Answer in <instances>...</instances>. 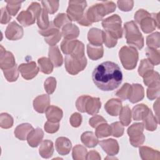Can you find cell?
I'll return each instance as SVG.
<instances>
[{
	"instance_id": "cell-1",
	"label": "cell",
	"mask_w": 160,
	"mask_h": 160,
	"mask_svg": "<svg viewBox=\"0 0 160 160\" xmlns=\"http://www.w3.org/2000/svg\"><path fill=\"white\" fill-rule=\"evenodd\" d=\"M92 79L99 89L111 91L116 89L122 82V73L117 64L111 61H105L94 69Z\"/></svg>"
},
{
	"instance_id": "cell-2",
	"label": "cell",
	"mask_w": 160,
	"mask_h": 160,
	"mask_svg": "<svg viewBox=\"0 0 160 160\" xmlns=\"http://www.w3.org/2000/svg\"><path fill=\"white\" fill-rule=\"evenodd\" d=\"M116 8V5L114 2L102 1L89 7L84 13L88 21L92 24L102 20L106 15L113 12Z\"/></svg>"
},
{
	"instance_id": "cell-3",
	"label": "cell",
	"mask_w": 160,
	"mask_h": 160,
	"mask_svg": "<svg viewBox=\"0 0 160 160\" xmlns=\"http://www.w3.org/2000/svg\"><path fill=\"white\" fill-rule=\"evenodd\" d=\"M124 32L128 44L139 50L144 47V38L134 21L124 23Z\"/></svg>"
},
{
	"instance_id": "cell-4",
	"label": "cell",
	"mask_w": 160,
	"mask_h": 160,
	"mask_svg": "<svg viewBox=\"0 0 160 160\" xmlns=\"http://www.w3.org/2000/svg\"><path fill=\"white\" fill-rule=\"evenodd\" d=\"M119 58L123 68L127 70L134 69L137 65L139 53L138 50L132 46H122L119 51Z\"/></svg>"
},
{
	"instance_id": "cell-5",
	"label": "cell",
	"mask_w": 160,
	"mask_h": 160,
	"mask_svg": "<svg viewBox=\"0 0 160 160\" xmlns=\"http://www.w3.org/2000/svg\"><path fill=\"white\" fill-rule=\"evenodd\" d=\"M41 9L42 8L39 3L38 2H32L29 6L27 10L20 12L16 19L24 27L31 26L35 22Z\"/></svg>"
},
{
	"instance_id": "cell-6",
	"label": "cell",
	"mask_w": 160,
	"mask_h": 160,
	"mask_svg": "<svg viewBox=\"0 0 160 160\" xmlns=\"http://www.w3.org/2000/svg\"><path fill=\"white\" fill-rule=\"evenodd\" d=\"M121 23L122 21L120 16L118 14H114L103 19L101 24L106 32L118 39L122 36L123 30Z\"/></svg>"
},
{
	"instance_id": "cell-7",
	"label": "cell",
	"mask_w": 160,
	"mask_h": 160,
	"mask_svg": "<svg viewBox=\"0 0 160 160\" xmlns=\"http://www.w3.org/2000/svg\"><path fill=\"white\" fill-rule=\"evenodd\" d=\"M87 65L86 57L76 58L66 55L64 59V66L66 71L71 75H76L83 71Z\"/></svg>"
},
{
	"instance_id": "cell-8",
	"label": "cell",
	"mask_w": 160,
	"mask_h": 160,
	"mask_svg": "<svg viewBox=\"0 0 160 160\" xmlns=\"http://www.w3.org/2000/svg\"><path fill=\"white\" fill-rule=\"evenodd\" d=\"M66 10V14L71 21H78L84 14V11L87 6L86 1H69Z\"/></svg>"
},
{
	"instance_id": "cell-9",
	"label": "cell",
	"mask_w": 160,
	"mask_h": 160,
	"mask_svg": "<svg viewBox=\"0 0 160 160\" xmlns=\"http://www.w3.org/2000/svg\"><path fill=\"white\" fill-rule=\"evenodd\" d=\"M18 70L24 79L31 80L38 74L39 68L34 61H30L19 65Z\"/></svg>"
},
{
	"instance_id": "cell-10",
	"label": "cell",
	"mask_w": 160,
	"mask_h": 160,
	"mask_svg": "<svg viewBox=\"0 0 160 160\" xmlns=\"http://www.w3.org/2000/svg\"><path fill=\"white\" fill-rule=\"evenodd\" d=\"M24 31L22 28L16 21L11 22L5 31L6 38L11 41H16L22 38Z\"/></svg>"
},
{
	"instance_id": "cell-11",
	"label": "cell",
	"mask_w": 160,
	"mask_h": 160,
	"mask_svg": "<svg viewBox=\"0 0 160 160\" xmlns=\"http://www.w3.org/2000/svg\"><path fill=\"white\" fill-rule=\"evenodd\" d=\"M16 65L15 58L12 53L6 51L4 47L0 46V68L3 70L12 68Z\"/></svg>"
},
{
	"instance_id": "cell-12",
	"label": "cell",
	"mask_w": 160,
	"mask_h": 160,
	"mask_svg": "<svg viewBox=\"0 0 160 160\" xmlns=\"http://www.w3.org/2000/svg\"><path fill=\"white\" fill-rule=\"evenodd\" d=\"M100 146L109 156H114L119 152V146L118 141L114 139H104L99 142Z\"/></svg>"
},
{
	"instance_id": "cell-13",
	"label": "cell",
	"mask_w": 160,
	"mask_h": 160,
	"mask_svg": "<svg viewBox=\"0 0 160 160\" xmlns=\"http://www.w3.org/2000/svg\"><path fill=\"white\" fill-rule=\"evenodd\" d=\"M50 98L48 94L37 96L33 101V108L39 113H44L50 106Z\"/></svg>"
},
{
	"instance_id": "cell-14",
	"label": "cell",
	"mask_w": 160,
	"mask_h": 160,
	"mask_svg": "<svg viewBox=\"0 0 160 160\" xmlns=\"http://www.w3.org/2000/svg\"><path fill=\"white\" fill-rule=\"evenodd\" d=\"M55 148L60 155L65 156L69 153L72 148V144L68 138L66 137H59L56 140Z\"/></svg>"
},
{
	"instance_id": "cell-15",
	"label": "cell",
	"mask_w": 160,
	"mask_h": 160,
	"mask_svg": "<svg viewBox=\"0 0 160 160\" xmlns=\"http://www.w3.org/2000/svg\"><path fill=\"white\" fill-rule=\"evenodd\" d=\"M122 102L120 99L112 98L109 99L104 105L106 111L112 116H117L122 109Z\"/></svg>"
},
{
	"instance_id": "cell-16",
	"label": "cell",
	"mask_w": 160,
	"mask_h": 160,
	"mask_svg": "<svg viewBox=\"0 0 160 160\" xmlns=\"http://www.w3.org/2000/svg\"><path fill=\"white\" fill-rule=\"evenodd\" d=\"M103 35L104 31L99 29L96 28L90 29L88 32V39L89 44L97 46H102Z\"/></svg>"
},
{
	"instance_id": "cell-17",
	"label": "cell",
	"mask_w": 160,
	"mask_h": 160,
	"mask_svg": "<svg viewBox=\"0 0 160 160\" xmlns=\"http://www.w3.org/2000/svg\"><path fill=\"white\" fill-rule=\"evenodd\" d=\"M44 137L43 131L39 128H37L33 129L27 138V141L28 144L32 148L37 147L42 141Z\"/></svg>"
},
{
	"instance_id": "cell-18",
	"label": "cell",
	"mask_w": 160,
	"mask_h": 160,
	"mask_svg": "<svg viewBox=\"0 0 160 160\" xmlns=\"http://www.w3.org/2000/svg\"><path fill=\"white\" fill-rule=\"evenodd\" d=\"M144 97V90L142 86L139 84H131V90L128 98L129 101L131 103H136L141 101Z\"/></svg>"
},
{
	"instance_id": "cell-19",
	"label": "cell",
	"mask_w": 160,
	"mask_h": 160,
	"mask_svg": "<svg viewBox=\"0 0 160 160\" xmlns=\"http://www.w3.org/2000/svg\"><path fill=\"white\" fill-rule=\"evenodd\" d=\"M61 34L65 39H75L79 36V29L76 25L69 22L62 28Z\"/></svg>"
},
{
	"instance_id": "cell-20",
	"label": "cell",
	"mask_w": 160,
	"mask_h": 160,
	"mask_svg": "<svg viewBox=\"0 0 160 160\" xmlns=\"http://www.w3.org/2000/svg\"><path fill=\"white\" fill-rule=\"evenodd\" d=\"M45 112L48 121L54 122H59L63 116L62 110L56 106H49Z\"/></svg>"
},
{
	"instance_id": "cell-21",
	"label": "cell",
	"mask_w": 160,
	"mask_h": 160,
	"mask_svg": "<svg viewBox=\"0 0 160 160\" xmlns=\"http://www.w3.org/2000/svg\"><path fill=\"white\" fill-rule=\"evenodd\" d=\"M140 157L143 160H159V151L148 146H141L139 149Z\"/></svg>"
},
{
	"instance_id": "cell-22",
	"label": "cell",
	"mask_w": 160,
	"mask_h": 160,
	"mask_svg": "<svg viewBox=\"0 0 160 160\" xmlns=\"http://www.w3.org/2000/svg\"><path fill=\"white\" fill-rule=\"evenodd\" d=\"M33 129L32 125L29 123L21 124L15 128L14 131V136L19 140H26L28 136Z\"/></svg>"
},
{
	"instance_id": "cell-23",
	"label": "cell",
	"mask_w": 160,
	"mask_h": 160,
	"mask_svg": "<svg viewBox=\"0 0 160 160\" xmlns=\"http://www.w3.org/2000/svg\"><path fill=\"white\" fill-rule=\"evenodd\" d=\"M49 59L55 67H59L63 63V58L61 54L60 50L57 46L49 48L48 52Z\"/></svg>"
},
{
	"instance_id": "cell-24",
	"label": "cell",
	"mask_w": 160,
	"mask_h": 160,
	"mask_svg": "<svg viewBox=\"0 0 160 160\" xmlns=\"http://www.w3.org/2000/svg\"><path fill=\"white\" fill-rule=\"evenodd\" d=\"M101 107V102L100 99L90 96L86 104V112L90 115H95L99 111Z\"/></svg>"
},
{
	"instance_id": "cell-25",
	"label": "cell",
	"mask_w": 160,
	"mask_h": 160,
	"mask_svg": "<svg viewBox=\"0 0 160 160\" xmlns=\"http://www.w3.org/2000/svg\"><path fill=\"white\" fill-rule=\"evenodd\" d=\"M54 152L53 142L49 140L45 139L42 141L39 148V153L40 156L45 159L51 158Z\"/></svg>"
},
{
	"instance_id": "cell-26",
	"label": "cell",
	"mask_w": 160,
	"mask_h": 160,
	"mask_svg": "<svg viewBox=\"0 0 160 160\" xmlns=\"http://www.w3.org/2000/svg\"><path fill=\"white\" fill-rule=\"evenodd\" d=\"M139 24H140L141 30L146 34H148L152 32L154 30H155L156 27L159 29L156 22L152 17L151 14L149 16L143 18L140 21Z\"/></svg>"
},
{
	"instance_id": "cell-27",
	"label": "cell",
	"mask_w": 160,
	"mask_h": 160,
	"mask_svg": "<svg viewBox=\"0 0 160 160\" xmlns=\"http://www.w3.org/2000/svg\"><path fill=\"white\" fill-rule=\"evenodd\" d=\"M143 124L145 129L149 131H154L156 129L159 121L156 116H154L151 109L149 110L148 114L142 119Z\"/></svg>"
},
{
	"instance_id": "cell-28",
	"label": "cell",
	"mask_w": 160,
	"mask_h": 160,
	"mask_svg": "<svg viewBox=\"0 0 160 160\" xmlns=\"http://www.w3.org/2000/svg\"><path fill=\"white\" fill-rule=\"evenodd\" d=\"M81 142L88 148H94L99 143L98 139L96 134L92 131L84 132L81 136Z\"/></svg>"
},
{
	"instance_id": "cell-29",
	"label": "cell",
	"mask_w": 160,
	"mask_h": 160,
	"mask_svg": "<svg viewBox=\"0 0 160 160\" xmlns=\"http://www.w3.org/2000/svg\"><path fill=\"white\" fill-rule=\"evenodd\" d=\"M150 109L144 104H137L133 107L132 110V116L134 121H140L146 116Z\"/></svg>"
},
{
	"instance_id": "cell-30",
	"label": "cell",
	"mask_w": 160,
	"mask_h": 160,
	"mask_svg": "<svg viewBox=\"0 0 160 160\" xmlns=\"http://www.w3.org/2000/svg\"><path fill=\"white\" fill-rule=\"evenodd\" d=\"M87 54L88 57L94 61L101 59L104 54L102 46H93L89 43L87 44Z\"/></svg>"
},
{
	"instance_id": "cell-31",
	"label": "cell",
	"mask_w": 160,
	"mask_h": 160,
	"mask_svg": "<svg viewBox=\"0 0 160 160\" xmlns=\"http://www.w3.org/2000/svg\"><path fill=\"white\" fill-rule=\"evenodd\" d=\"M39 71L42 73L49 74L53 71L54 65L51 60L46 57H42L38 60Z\"/></svg>"
},
{
	"instance_id": "cell-32",
	"label": "cell",
	"mask_w": 160,
	"mask_h": 160,
	"mask_svg": "<svg viewBox=\"0 0 160 160\" xmlns=\"http://www.w3.org/2000/svg\"><path fill=\"white\" fill-rule=\"evenodd\" d=\"M146 55L148 60L154 66H157L160 62V52L157 49L147 48L146 49Z\"/></svg>"
},
{
	"instance_id": "cell-33",
	"label": "cell",
	"mask_w": 160,
	"mask_h": 160,
	"mask_svg": "<svg viewBox=\"0 0 160 160\" xmlns=\"http://www.w3.org/2000/svg\"><path fill=\"white\" fill-rule=\"evenodd\" d=\"M144 129V127L142 122L134 123L128 128L127 132L129 136V138H136L143 134Z\"/></svg>"
},
{
	"instance_id": "cell-34",
	"label": "cell",
	"mask_w": 160,
	"mask_h": 160,
	"mask_svg": "<svg viewBox=\"0 0 160 160\" xmlns=\"http://www.w3.org/2000/svg\"><path fill=\"white\" fill-rule=\"evenodd\" d=\"M48 12L42 8L41 12L37 17V24L39 29L44 30L48 28L49 26L50 22L49 20Z\"/></svg>"
},
{
	"instance_id": "cell-35",
	"label": "cell",
	"mask_w": 160,
	"mask_h": 160,
	"mask_svg": "<svg viewBox=\"0 0 160 160\" xmlns=\"http://www.w3.org/2000/svg\"><path fill=\"white\" fill-rule=\"evenodd\" d=\"M120 122L123 126H128L131 122V111L128 106H125L122 108V109L119 113Z\"/></svg>"
},
{
	"instance_id": "cell-36",
	"label": "cell",
	"mask_w": 160,
	"mask_h": 160,
	"mask_svg": "<svg viewBox=\"0 0 160 160\" xmlns=\"http://www.w3.org/2000/svg\"><path fill=\"white\" fill-rule=\"evenodd\" d=\"M87 154H88V151L86 148L81 144L76 145L72 149V156L73 159L74 160L86 159Z\"/></svg>"
},
{
	"instance_id": "cell-37",
	"label": "cell",
	"mask_w": 160,
	"mask_h": 160,
	"mask_svg": "<svg viewBox=\"0 0 160 160\" xmlns=\"http://www.w3.org/2000/svg\"><path fill=\"white\" fill-rule=\"evenodd\" d=\"M78 40L76 39H64L61 43V49L66 55H69L74 49Z\"/></svg>"
},
{
	"instance_id": "cell-38",
	"label": "cell",
	"mask_w": 160,
	"mask_h": 160,
	"mask_svg": "<svg viewBox=\"0 0 160 160\" xmlns=\"http://www.w3.org/2000/svg\"><path fill=\"white\" fill-rule=\"evenodd\" d=\"M95 134L98 138H102L111 135V126L107 122L102 123L96 128Z\"/></svg>"
},
{
	"instance_id": "cell-39",
	"label": "cell",
	"mask_w": 160,
	"mask_h": 160,
	"mask_svg": "<svg viewBox=\"0 0 160 160\" xmlns=\"http://www.w3.org/2000/svg\"><path fill=\"white\" fill-rule=\"evenodd\" d=\"M152 71H154V66L147 59H143L141 61L138 68V74L139 76L144 77Z\"/></svg>"
},
{
	"instance_id": "cell-40",
	"label": "cell",
	"mask_w": 160,
	"mask_h": 160,
	"mask_svg": "<svg viewBox=\"0 0 160 160\" xmlns=\"http://www.w3.org/2000/svg\"><path fill=\"white\" fill-rule=\"evenodd\" d=\"M143 78V82L148 87L159 82V74L157 71H152L145 75Z\"/></svg>"
},
{
	"instance_id": "cell-41",
	"label": "cell",
	"mask_w": 160,
	"mask_h": 160,
	"mask_svg": "<svg viewBox=\"0 0 160 160\" xmlns=\"http://www.w3.org/2000/svg\"><path fill=\"white\" fill-rule=\"evenodd\" d=\"M146 44L148 48L158 49L160 46V34L159 32H155L146 38Z\"/></svg>"
},
{
	"instance_id": "cell-42",
	"label": "cell",
	"mask_w": 160,
	"mask_h": 160,
	"mask_svg": "<svg viewBox=\"0 0 160 160\" xmlns=\"http://www.w3.org/2000/svg\"><path fill=\"white\" fill-rule=\"evenodd\" d=\"M71 20L65 13H59L53 20V24L58 29H62L67 24L71 22Z\"/></svg>"
},
{
	"instance_id": "cell-43",
	"label": "cell",
	"mask_w": 160,
	"mask_h": 160,
	"mask_svg": "<svg viewBox=\"0 0 160 160\" xmlns=\"http://www.w3.org/2000/svg\"><path fill=\"white\" fill-rule=\"evenodd\" d=\"M6 9L11 16H15L21 7L22 1H6Z\"/></svg>"
},
{
	"instance_id": "cell-44",
	"label": "cell",
	"mask_w": 160,
	"mask_h": 160,
	"mask_svg": "<svg viewBox=\"0 0 160 160\" xmlns=\"http://www.w3.org/2000/svg\"><path fill=\"white\" fill-rule=\"evenodd\" d=\"M41 4L43 8L48 12V13L53 14L59 8V1H42Z\"/></svg>"
},
{
	"instance_id": "cell-45",
	"label": "cell",
	"mask_w": 160,
	"mask_h": 160,
	"mask_svg": "<svg viewBox=\"0 0 160 160\" xmlns=\"http://www.w3.org/2000/svg\"><path fill=\"white\" fill-rule=\"evenodd\" d=\"M2 71L5 78L9 82H14L19 77V70L16 64L12 68L3 70Z\"/></svg>"
},
{
	"instance_id": "cell-46",
	"label": "cell",
	"mask_w": 160,
	"mask_h": 160,
	"mask_svg": "<svg viewBox=\"0 0 160 160\" xmlns=\"http://www.w3.org/2000/svg\"><path fill=\"white\" fill-rule=\"evenodd\" d=\"M14 120L12 117L6 113L2 112L0 115V126L3 129H9L13 126Z\"/></svg>"
},
{
	"instance_id": "cell-47",
	"label": "cell",
	"mask_w": 160,
	"mask_h": 160,
	"mask_svg": "<svg viewBox=\"0 0 160 160\" xmlns=\"http://www.w3.org/2000/svg\"><path fill=\"white\" fill-rule=\"evenodd\" d=\"M131 90V84L125 83L116 92V96L122 100H126L129 98Z\"/></svg>"
},
{
	"instance_id": "cell-48",
	"label": "cell",
	"mask_w": 160,
	"mask_h": 160,
	"mask_svg": "<svg viewBox=\"0 0 160 160\" xmlns=\"http://www.w3.org/2000/svg\"><path fill=\"white\" fill-rule=\"evenodd\" d=\"M160 93V83H158L148 88L146 91L147 97L149 100H154L159 97Z\"/></svg>"
},
{
	"instance_id": "cell-49",
	"label": "cell",
	"mask_w": 160,
	"mask_h": 160,
	"mask_svg": "<svg viewBox=\"0 0 160 160\" xmlns=\"http://www.w3.org/2000/svg\"><path fill=\"white\" fill-rule=\"evenodd\" d=\"M111 135L116 138H119L123 135L124 127L123 125L119 121L114 122L111 125Z\"/></svg>"
},
{
	"instance_id": "cell-50",
	"label": "cell",
	"mask_w": 160,
	"mask_h": 160,
	"mask_svg": "<svg viewBox=\"0 0 160 160\" xmlns=\"http://www.w3.org/2000/svg\"><path fill=\"white\" fill-rule=\"evenodd\" d=\"M44 88L48 94H52L56 88V79L54 77L48 78L44 84Z\"/></svg>"
},
{
	"instance_id": "cell-51",
	"label": "cell",
	"mask_w": 160,
	"mask_h": 160,
	"mask_svg": "<svg viewBox=\"0 0 160 160\" xmlns=\"http://www.w3.org/2000/svg\"><path fill=\"white\" fill-rule=\"evenodd\" d=\"M90 96L82 95L79 96L76 101V107L81 112H86V104Z\"/></svg>"
},
{
	"instance_id": "cell-52",
	"label": "cell",
	"mask_w": 160,
	"mask_h": 160,
	"mask_svg": "<svg viewBox=\"0 0 160 160\" xmlns=\"http://www.w3.org/2000/svg\"><path fill=\"white\" fill-rule=\"evenodd\" d=\"M62 34L59 30L52 35L44 38V41L50 46H54L61 39Z\"/></svg>"
},
{
	"instance_id": "cell-53",
	"label": "cell",
	"mask_w": 160,
	"mask_h": 160,
	"mask_svg": "<svg viewBox=\"0 0 160 160\" xmlns=\"http://www.w3.org/2000/svg\"><path fill=\"white\" fill-rule=\"evenodd\" d=\"M117 4L119 9L122 11L128 12L131 11L134 6V1H118Z\"/></svg>"
},
{
	"instance_id": "cell-54",
	"label": "cell",
	"mask_w": 160,
	"mask_h": 160,
	"mask_svg": "<svg viewBox=\"0 0 160 160\" xmlns=\"http://www.w3.org/2000/svg\"><path fill=\"white\" fill-rule=\"evenodd\" d=\"M58 31H59V29H58L56 27L54 26V25L53 24V22H50L49 26H48V28H46V29H44V30L39 29L38 32L41 36L46 38V37H48V36L52 35L53 34H54L55 32H56Z\"/></svg>"
},
{
	"instance_id": "cell-55",
	"label": "cell",
	"mask_w": 160,
	"mask_h": 160,
	"mask_svg": "<svg viewBox=\"0 0 160 160\" xmlns=\"http://www.w3.org/2000/svg\"><path fill=\"white\" fill-rule=\"evenodd\" d=\"M118 42V40L111 36L108 33L104 31V35H103V43H104L105 46L109 48H113L116 46V44Z\"/></svg>"
},
{
	"instance_id": "cell-56",
	"label": "cell",
	"mask_w": 160,
	"mask_h": 160,
	"mask_svg": "<svg viewBox=\"0 0 160 160\" xmlns=\"http://www.w3.org/2000/svg\"><path fill=\"white\" fill-rule=\"evenodd\" d=\"M44 130L46 132L53 134L56 132L59 128V122H54L51 121H46L44 126Z\"/></svg>"
},
{
	"instance_id": "cell-57",
	"label": "cell",
	"mask_w": 160,
	"mask_h": 160,
	"mask_svg": "<svg viewBox=\"0 0 160 160\" xmlns=\"http://www.w3.org/2000/svg\"><path fill=\"white\" fill-rule=\"evenodd\" d=\"M104 122H107L106 120L100 115H95L91 118L89 120V125L93 128H96L99 124Z\"/></svg>"
},
{
	"instance_id": "cell-58",
	"label": "cell",
	"mask_w": 160,
	"mask_h": 160,
	"mask_svg": "<svg viewBox=\"0 0 160 160\" xmlns=\"http://www.w3.org/2000/svg\"><path fill=\"white\" fill-rule=\"evenodd\" d=\"M82 119V116L79 113L74 112L71 116L69 122L72 127L78 128L81 124Z\"/></svg>"
},
{
	"instance_id": "cell-59",
	"label": "cell",
	"mask_w": 160,
	"mask_h": 160,
	"mask_svg": "<svg viewBox=\"0 0 160 160\" xmlns=\"http://www.w3.org/2000/svg\"><path fill=\"white\" fill-rule=\"evenodd\" d=\"M151 14L148 12L147 11L144 10V9H140L139 10H138L135 14H134V20L135 21L137 22V23H139L140 21L143 19L146 16H149Z\"/></svg>"
},
{
	"instance_id": "cell-60",
	"label": "cell",
	"mask_w": 160,
	"mask_h": 160,
	"mask_svg": "<svg viewBox=\"0 0 160 160\" xmlns=\"http://www.w3.org/2000/svg\"><path fill=\"white\" fill-rule=\"evenodd\" d=\"M144 141H145V136L144 134L138 137L129 138V141L131 144L135 148L139 147L141 145H142L144 143Z\"/></svg>"
},
{
	"instance_id": "cell-61",
	"label": "cell",
	"mask_w": 160,
	"mask_h": 160,
	"mask_svg": "<svg viewBox=\"0 0 160 160\" xmlns=\"http://www.w3.org/2000/svg\"><path fill=\"white\" fill-rule=\"evenodd\" d=\"M11 19V15L9 14L5 8L1 9V19L0 22L2 24H6L8 23Z\"/></svg>"
},
{
	"instance_id": "cell-62",
	"label": "cell",
	"mask_w": 160,
	"mask_h": 160,
	"mask_svg": "<svg viewBox=\"0 0 160 160\" xmlns=\"http://www.w3.org/2000/svg\"><path fill=\"white\" fill-rule=\"evenodd\" d=\"M86 159L91 160V159H96V160H100L101 156L100 154L96 151H90L86 156Z\"/></svg>"
},
{
	"instance_id": "cell-63",
	"label": "cell",
	"mask_w": 160,
	"mask_h": 160,
	"mask_svg": "<svg viewBox=\"0 0 160 160\" xmlns=\"http://www.w3.org/2000/svg\"><path fill=\"white\" fill-rule=\"evenodd\" d=\"M78 23L83 26H89L92 24L87 19V18L85 15V13H84V14H83L82 17L81 18V19L78 21Z\"/></svg>"
},
{
	"instance_id": "cell-64",
	"label": "cell",
	"mask_w": 160,
	"mask_h": 160,
	"mask_svg": "<svg viewBox=\"0 0 160 160\" xmlns=\"http://www.w3.org/2000/svg\"><path fill=\"white\" fill-rule=\"evenodd\" d=\"M159 98H158L156 101L154 103L153 108L154 109V111L156 112V115L157 116V119L159 121V115H158V111H159Z\"/></svg>"
}]
</instances>
